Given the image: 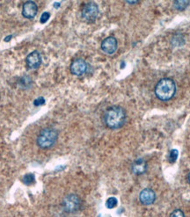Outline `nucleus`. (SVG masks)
<instances>
[{
  "label": "nucleus",
  "instance_id": "1",
  "mask_svg": "<svg viewBox=\"0 0 190 217\" xmlns=\"http://www.w3.org/2000/svg\"><path fill=\"white\" fill-rule=\"evenodd\" d=\"M126 120V112L119 106L109 107L104 114V122L111 129H117L123 126Z\"/></svg>",
  "mask_w": 190,
  "mask_h": 217
},
{
  "label": "nucleus",
  "instance_id": "2",
  "mask_svg": "<svg viewBox=\"0 0 190 217\" xmlns=\"http://www.w3.org/2000/svg\"><path fill=\"white\" fill-rule=\"evenodd\" d=\"M154 91L159 100L162 101H167L175 94V83L171 78H163L157 83Z\"/></svg>",
  "mask_w": 190,
  "mask_h": 217
},
{
  "label": "nucleus",
  "instance_id": "3",
  "mask_svg": "<svg viewBox=\"0 0 190 217\" xmlns=\"http://www.w3.org/2000/svg\"><path fill=\"white\" fill-rule=\"evenodd\" d=\"M58 138V132L54 128H46L38 135L36 143L42 149H49L55 144Z\"/></svg>",
  "mask_w": 190,
  "mask_h": 217
},
{
  "label": "nucleus",
  "instance_id": "4",
  "mask_svg": "<svg viewBox=\"0 0 190 217\" xmlns=\"http://www.w3.org/2000/svg\"><path fill=\"white\" fill-rule=\"evenodd\" d=\"M63 207L68 213H75L79 210L81 207V201L76 194H68L63 200Z\"/></svg>",
  "mask_w": 190,
  "mask_h": 217
},
{
  "label": "nucleus",
  "instance_id": "5",
  "mask_svg": "<svg viewBox=\"0 0 190 217\" xmlns=\"http://www.w3.org/2000/svg\"><path fill=\"white\" fill-rule=\"evenodd\" d=\"M81 15H82V18L84 19H86V21H89V22L94 21L99 15L98 5L93 2L87 3L86 4L84 5Z\"/></svg>",
  "mask_w": 190,
  "mask_h": 217
},
{
  "label": "nucleus",
  "instance_id": "6",
  "mask_svg": "<svg viewBox=\"0 0 190 217\" xmlns=\"http://www.w3.org/2000/svg\"><path fill=\"white\" fill-rule=\"evenodd\" d=\"M86 70H87V63L82 58L75 59L74 61H72L70 67L71 72L75 76H82L83 74L86 73Z\"/></svg>",
  "mask_w": 190,
  "mask_h": 217
},
{
  "label": "nucleus",
  "instance_id": "7",
  "mask_svg": "<svg viewBox=\"0 0 190 217\" xmlns=\"http://www.w3.org/2000/svg\"><path fill=\"white\" fill-rule=\"evenodd\" d=\"M117 47H118L117 40L114 36L107 37L106 39L103 40L101 45V48L103 52L107 55H113L117 50Z\"/></svg>",
  "mask_w": 190,
  "mask_h": 217
},
{
  "label": "nucleus",
  "instance_id": "8",
  "mask_svg": "<svg viewBox=\"0 0 190 217\" xmlns=\"http://www.w3.org/2000/svg\"><path fill=\"white\" fill-rule=\"evenodd\" d=\"M26 63L28 69L31 70H35L38 69L41 64H42V56L41 54L37 51L34 50L31 52L29 55L27 56L26 59Z\"/></svg>",
  "mask_w": 190,
  "mask_h": 217
},
{
  "label": "nucleus",
  "instance_id": "9",
  "mask_svg": "<svg viewBox=\"0 0 190 217\" xmlns=\"http://www.w3.org/2000/svg\"><path fill=\"white\" fill-rule=\"evenodd\" d=\"M38 12L37 4L34 1H28L23 4L22 15L26 19H34Z\"/></svg>",
  "mask_w": 190,
  "mask_h": 217
},
{
  "label": "nucleus",
  "instance_id": "10",
  "mask_svg": "<svg viewBox=\"0 0 190 217\" xmlns=\"http://www.w3.org/2000/svg\"><path fill=\"white\" fill-rule=\"evenodd\" d=\"M156 194L153 190L149 188L144 189L139 193V201L143 205H151L155 201Z\"/></svg>",
  "mask_w": 190,
  "mask_h": 217
},
{
  "label": "nucleus",
  "instance_id": "11",
  "mask_svg": "<svg viewBox=\"0 0 190 217\" xmlns=\"http://www.w3.org/2000/svg\"><path fill=\"white\" fill-rule=\"evenodd\" d=\"M147 170V163L144 159H137L133 162L131 165V172L136 175L144 174Z\"/></svg>",
  "mask_w": 190,
  "mask_h": 217
},
{
  "label": "nucleus",
  "instance_id": "12",
  "mask_svg": "<svg viewBox=\"0 0 190 217\" xmlns=\"http://www.w3.org/2000/svg\"><path fill=\"white\" fill-rule=\"evenodd\" d=\"M190 2L188 0H178V1H174V6L178 11H183L185 10L189 5Z\"/></svg>",
  "mask_w": 190,
  "mask_h": 217
},
{
  "label": "nucleus",
  "instance_id": "13",
  "mask_svg": "<svg viewBox=\"0 0 190 217\" xmlns=\"http://www.w3.org/2000/svg\"><path fill=\"white\" fill-rule=\"evenodd\" d=\"M22 182L25 185H27V186H31V185L34 184V182H35V177H34V174L32 173L26 174L22 178Z\"/></svg>",
  "mask_w": 190,
  "mask_h": 217
},
{
  "label": "nucleus",
  "instance_id": "14",
  "mask_svg": "<svg viewBox=\"0 0 190 217\" xmlns=\"http://www.w3.org/2000/svg\"><path fill=\"white\" fill-rule=\"evenodd\" d=\"M19 84H20V85H24L25 88L26 87L28 88V87H29L32 85V79L30 78L29 76H24V77H22L20 78Z\"/></svg>",
  "mask_w": 190,
  "mask_h": 217
},
{
  "label": "nucleus",
  "instance_id": "15",
  "mask_svg": "<svg viewBox=\"0 0 190 217\" xmlns=\"http://www.w3.org/2000/svg\"><path fill=\"white\" fill-rule=\"evenodd\" d=\"M117 201L116 198H115V197H110V198H108L107 200V201H106V207H107V208H114V207H115L117 206Z\"/></svg>",
  "mask_w": 190,
  "mask_h": 217
},
{
  "label": "nucleus",
  "instance_id": "16",
  "mask_svg": "<svg viewBox=\"0 0 190 217\" xmlns=\"http://www.w3.org/2000/svg\"><path fill=\"white\" fill-rule=\"evenodd\" d=\"M178 154H179V152H178L177 149H172L170 151V153H169V158H168L169 162L174 163L177 160V158H178Z\"/></svg>",
  "mask_w": 190,
  "mask_h": 217
},
{
  "label": "nucleus",
  "instance_id": "17",
  "mask_svg": "<svg viewBox=\"0 0 190 217\" xmlns=\"http://www.w3.org/2000/svg\"><path fill=\"white\" fill-rule=\"evenodd\" d=\"M169 217H185V215L180 209H175L171 213Z\"/></svg>",
  "mask_w": 190,
  "mask_h": 217
},
{
  "label": "nucleus",
  "instance_id": "18",
  "mask_svg": "<svg viewBox=\"0 0 190 217\" xmlns=\"http://www.w3.org/2000/svg\"><path fill=\"white\" fill-rule=\"evenodd\" d=\"M49 18H50V13H48V12H45V13H43L42 14L41 18H40V22L42 24H44V23H46L49 19Z\"/></svg>",
  "mask_w": 190,
  "mask_h": 217
},
{
  "label": "nucleus",
  "instance_id": "19",
  "mask_svg": "<svg viewBox=\"0 0 190 217\" xmlns=\"http://www.w3.org/2000/svg\"><path fill=\"white\" fill-rule=\"evenodd\" d=\"M45 104V99L43 97H38L34 100V105L35 106H42Z\"/></svg>",
  "mask_w": 190,
  "mask_h": 217
},
{
  "label": "nucleus",
  "instance_id": "20",
  "mask_svg": "<svg viewBox=\"0 0 190 217\" xmlns=\"http://www.w3.org/2000/svg\"><path fill=\"white\" fill-rule=\"evenodd\" d=\"M13 38V35H8V36H6L5 38H4V42H10V40Z\"/></svg>",
  "mask_w": 190,
  "mask_h": 217
},
{
  "label": "nucleus",
  "instance_id": "21",
  "mask_svg": "<svg viewBox=\"0 0 190 217\" xmlns=\"http://www.w3.org/2000/svg\"><path fill=\"white\" fill-rule=\"evenodd\" d=\"M128 4H136L138 3V1H127Z\"/></svg>",
  "mask_w": 190,
  "mask_h": 217
},
{
  "label": "nucleus",
  "instance_id": "22",
  "mask_svg": "<svg viewBox=\"0 0 190 217\" xmlns=\"http://www.w3.org/2000/svg\"><path fill=\"white\" fill-rule=\"evenodd\" d=\"M59 5H60V4H59V3H56V4H54V6H55L56 8H58Z\"/></svg>",
  "mask_w": 190,
  "mask_h": 217
},
{
  "label": "nucleus",
  "instance_id": "23",
  "mask_svg": "<svg viewBox=\"0 0 190 217\" xmlns=\"http://www.w3.org/2000/svg\"><path fill=\"white\" fill-rule=\"evenodd\" d=\"M188 181H189V183L190 184V172L189 173V175H188Z\"/></svg>",
  "mask_w": 190,
  "mask_h": 217
}]
</instances>
